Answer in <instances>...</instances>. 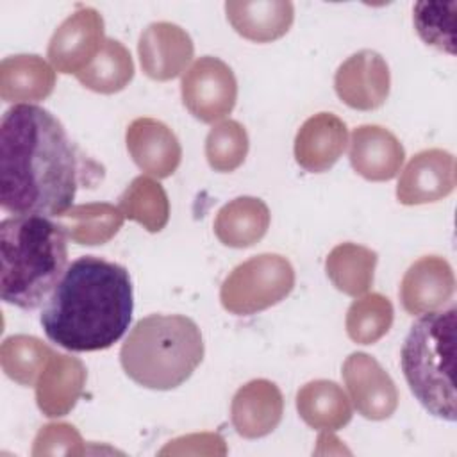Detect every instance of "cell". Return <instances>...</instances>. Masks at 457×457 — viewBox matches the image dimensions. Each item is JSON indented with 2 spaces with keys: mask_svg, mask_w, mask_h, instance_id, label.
I'll list each match as a JSON object with an SVG mask.
<instances>
[{
  "mask_svg": "<svg viewBox=\"0 0 457 457\" xmlns=\"http://www.w3.org/2000/svg\"><path fill=\"white\" fill-rule=\"evenodd\" d=\"M82 182L80 155L46 109L20 104L0 123V205L14 216L66 212Z\"/></svg>",
  "mask_w": 457,
  "mask_h": 457,
  "instance_id": "obj_1",
  "label": "cell"
},
{
  "mask_svg": "<svg viewBox=\"0 0 457 457\" xmlns=\"http://www.w3.org/2000/svg\"><path fill=\"white\" fill-rule=\"evenodd\" d=\"M134 311L127 268L95 255L73 261L45 302L46 337L70 352H98L127 332Z\"/></svg>",
  "mask_w": 457,
  "mask_h": 457,
  "instance_id": "obj_2",
  "label": "cell"
},
{
  "mask_svg": "<svg viewBox=\"0 0 457 457\" xmlns=\"http://www.w3.org/2000/svg\"><path fill=\"white\" fill-rule=\"evenodd\" d=\"M66 232L50 216L29 214L0 223V296L34 311L48 300L66 271Z\"/></svg>",
  "mask_w": 457,
  "mask_h": 457,
  "instance_id": "obj_3",
  "label": "cell"
},
{
  "mask_svg": "<svg viewBox=\"0 0 457 457\" xmlns=\"http://www.w3.org/2000/svg\"><path fill=\"white\" fill-rule=\"evenodd\" d=\"M204 359L198 325L182 314H150L139 320L120 348L130 380L157 391L184 384Z\"/></svg>",
  "mask_w": 457,
  "mask_h": 457,
  "instance_id": "obj_4",
  "label": "cell"
},
{
  "mask_svg": "<svg viewBox=\"0 0 457 457\" xmlns=\"http://www.w3.org/2000/svg\"><path fill=\"white\" fill-rule=\"evenodd\" d=\"M457 307L421 314L405 336L400 364L416 400L436 418L453 423Z\"/></svg>",
  "mask_w": 457,
  "mask_h": 457,
  "instance_id": "obj_5",
  "label": "cell"
},
{
  "mask_svg": "<svg viewBox=\"0 0 457 457\" xmlns=\"http://www.w3.org/2000/svg\"><path fill=\"white\" fill-rule=\"evenodd\" d=\"M295 287V270L278 253H261L236 266L220 287L221 305L239 316L282 302Z\"/></svg>",
  "mask_w": 457,
  "mask_h": 457,
  "instance_id": "obj_6",
  "label": "cell"
},
{
  "mask_svg": "<svg viewBox=\"0 0 457 457\" xmlns=\"http://www.w3.org/2000/svg\"><path fill=\"white\" fill-rule=\"evenodd\" d=\"M182 102L202 123H214L232 112L237 100V80L218 57H198L182 75Z\"/></svg>",
  "mask_w": 457,
  "mask_h": 457,
  "instance_id": "obj_7",
  "label": "cell"
},
{
  "mask_svg": "<svg viewBox=\"0 0 457 457\" xmlns=\"http://www.w3.org/2000/svg\"><path fill=\"white\" fill-rule=\"evenodd\" d=\"M104 41L102 14L93 7H80L55 29L46 54L55 71L77 75L96 57Z\"/></svg>",
  "mask_w": 457,
  "mask_h": 457,
  "instance_id": "obj_8",
  "label": "cell"
},
{
  "mask_svg": "<svg viewBox=\"0 0 457 457\" xmlns=\"http://www.w3.org/2000/svg\"><path fill=\"white\" fill-rule=\"evenodd\" d=\"M343 380L359 414L380 421L398 407V389L380 362L364 353L353 352L343 362Z\"/></svg>",
  "mask_w": 457,
  "mask_h": 457,
  "instance_id": "obj_9",
  "label": "cell"
},
{
  "mask_svg": "<svg viewBox=\"0 0 457 457\" xmlns=\"http://www.w3.org/2000/svg\"><path fill=\"white\" fill-rule=\"evenodd\" d=\"M389 87V66L375 50H361L350 55L334 75V89L339 100L357 111L378 109L387 100Z\"/></svg>",
  "mask_w": 457,
  "mask_h": 457,
  "instance_id": "obj_10",
  "label": "cell"
},
{
  "mask_svg": "<svg viewBox=\"0 0 457 457\" xmlns=\"http://www.w3.org/2000/svg\"><path fill=\"white\" fill-rule=\"evenodd\" d=\"M455 189V157L441 148L418 152L403 168L396 198L403 205L432 204Z\"/></svg>",
  "mask_w": 457,
  "mask_h": 457,
  "instance_id": "obj_11",
  "label": "cell"
},
{
  "mask_svg": "<svg viewBox=\"0 0 457 457\" xmlns=\"http://www.w3.org/2000/svg\"><path fill=\"white\" fill-rule=\"evenodd\" d=\"M195 45L191 36L170 21L150 23L139 36L137 55L146 77L164 82L179 77L191 62Z\"/></svg>",
  "mask_w": 457,
  "mask_h": 457,
  "instance_id": "obj_12",
  "label": "cell"
},
{
  "mask_svg": "<svg viewBox=\"0 0 457 457\" xmlns=\"http://www.w3.org/2000/svg\"><path fill=\"white\" fill-rule=\"evenodd\" d=\"M455 277L450 262L439 255H425L409 266L400 284L405 312L421 316L441 309L453 295Z\"/></svg>",
  "mask_w": 457,
  "mask_h": 457,
  "instance_id": "obj_13",
  "label": "cell"
},
{
  "mask_svg": "<svg viewBox=\"0 0 457 457\" xmlns=\"http://www.w3.org/2000/svg\"><path fill=\"white\" fill-rule=\"evenodd\" d=\"M132 161L148 175L166 179L182 161V148L168 125L154 118H136L125 132Z\"/></svg>",
  "mask_w": 457,
  "mask_h": 457,
  "instance_id": "obj_14",
  "label": "cell"
},
{
  "mask_svg": "<svg viewBox=\"0 0 457 457\" xmlns=\"http://www.w3.org/2000/svg\"><path fill=\"white\" fill-rule=\"evenodd\" d=\"M284 412V398L277 384L255 378L241 386L230 403V420L236 432L246 439L264 437L273 432Z\"/></svg>",
  "mask_w": 457,
  "mask_h": 457,
  "instance_id": "obj_15",
  "label": "cell"
},
{
  "mask_svg": "<svg viewBox=\"0 0 457 457\" xmlns=\"http://www.w3.org/2000/svg\"><path fill=\"white\" fill-rule=\"evenodd\" d=\"M352 168L371 182L391 180L398 175L405 150L393 132L380 125H361L352 132L348 150Z\"/></svg>",
  "mask_w": 457,
  "mask_h": 457,
  "instance_id": "obj_16",
  "label": "cell"
},
{
  "mask_svg": "<svg viewBox=\"0 0 457 457\" xmlns=\"http://www.w3.org/2000/svg\"><path fill=\"white\" fill-rule=\"evenodd\" d=\"M348 143V129L332 112H318L303 121L295 137V159L305 171L330 170L343 155Z\"/></svg>",
  "mask_w": 457,
  "mask_h": 457,
  "instance_id": "obj_17",
  "label": "cell"
},
{
  "mask_svg": "<svg viewBox=\"0 0 457 457\" xmlns=\"http://www.w3.org/2000/svg\"><path fill=\"white\" fill-rule=\"evenodd\" d=\"M87 371L80 359L54 353L36 382V402L48 418L66 416L79 402Z\"/></svg>",
  "mask_w": 457,
  "mask_h": 457,
  "instance_id": "obj_18",
  "label": "cell"
},
{
  "mask_svg": "<svg viewBox=\"0 0 457 457\" xmlns=\"http://www.w3.org/2000/svg\"><path fill=\"white\" fill-rule=\"evenodd\" d=\"M227 20L248 41L270 43L282 37L293 25L295 7L287 0L227 2Z\"/></svg>",
  "mask_w": 457,
  "mask_h": 457,
  "instance_id": "obj_19",
  "label": "cell"
},
{
  "mask_svg": "<svg viewBox=\"0 0 457 457\" xmlns=\"http://www.w3.org/2000/svg\"><path fill=\"white\" fill-rule=\"evenodd\" d=\"M55 86V70L39 55H11L0 64V96L4 102H39Z\"/></svg>",
  "mask_w": 457,
  "mask_h": 457,
  "instance_id": "obj_20",
  "label": "cell"
},
{
  "mask_svg": "<svg viewBox=\"0 0 457 457\" xmlns=\"http://www.w3.org/2000/svg\"><path fill=\"white\" fill-rule=\"evenodd\" d=\"M270 227V209L255 196H237L214 218V234L225 246L248 248L261 241Z\"/></svg>",
  "mask_w": 457,
  "mask_h": 457,
  "instance_id": "obj_21",
  "label": "cell"
},
{
  "mask_svg": "<svg viewBox=\"0 0 457 457\" xmlns=\"http://www.w3.org/2000/svg\"><path fill=\"white\" fill-rule=\"evenodd\" d=\"M296 411L314 430L334 432L352 420V405L343 387L332 380H312L296 393Z\"/></svg>",
  "mask_w": 457,
  "mask_h": 457,
  "instance_id": "obj_22",
  "label": "cell"
},
{
  "mask_svg": "<svg viewBox=\"0 0 457 457\" xmlns=\"http://www.w3.org/2000/svg\"><path fill=\"white\" fill-rule=\"evenodd\" d=\"M120 207L107 202H93L71 205L57 216L68 239L84 246H96L111 241L123 225Z\"/></svg>",
  "mask_w": 457,
  "mask_h": 457,
  "instance_id": "obj_23",
  "label": "cell"
},
{
  "mask_svg": "<svg viewBox=\"0 0 457 457\" xmlns=\"http://www.w3.org/2000/svg\"><path fill=\"white\" fill-rule=\"evenodd\" d=\"M377 252L357 243H341L334 246L325 261V271L330 282L348 296H362L373 284Z\"/></svg>",
  "mask_w": 457,
  "mask_h": 457,
  "instance_id": "obj_24",
  "label": "cell"
},
{
  "mask_svg": "<svg viewBox=\"0 0 457 457\" xmlns=\"http://www.w3.org/2000/svg\"><path fill=\"white\" fill-rule=\"evenodd\" d=\"M77 80L102 95H112L129 86L134 77L130 52L116 39H105L96 57L77 75Z\"/></svg>",
  "mask_w": 457,
  "mask_h": 457,
  "instance_id": "obj_25",
  "label": "cell"
},
{
  "mask_svg": "<svg viewBox=\"0 0 457 457\" xmlns=\"http://www.w3.org/2000/svg\"><path fill=\"white\" fill-rule=\"evenodd\" d=\"M120 211L148 232H161L170 220V200L164 187L148 175L136 177L120 196Z\"/></svg>",
  "mask_w": 457,
  "mask_h": 457,
  "instance_id": "obj_26",
  "label": "cell"
},
{
  "mask_svg": "<svg viewBox=\"0 0 457 457\" xmlns=\"http://www.w3.org/2000/svg\"><path fill=\"white\" fill-rule=\"evenodd\" d=\"M52 355L54 350L48 345L25 334L11 336L4 339L0 346V362L4 373L21 386L36 384Z\"/></svg>",
  "mask_w": 457,
  "mask_h": 457,
  "instance_id": "obj_27",
  "label": "cell"
},
{
  "mask_svg": "<svg viewBox=\"0 0 457 457\" xmlns=\"http://www.w3.org/2000/svg\"><path fill=\"white\" fill-rule=\"evenodd\" d=\"M393 303L380 293L357 296L346 312V334L357 345H373L382 339L393 325Z\"/></svg>",
  "mask_w": 457,
  "mask_h": 457,
  "instance_id": "obj_28",
  "label": "cell"
},
{
  "mask_svg": "<svg viewBox=\"0 0 457 457\" xmlns=\"http://www.w3.org/2000/svg\"><path fill=\"white\" fill-rule=\"evenodd\" d=\"M248 154L246 129L236 120L216 123L205 139V157L214 171L228 173L237 170Z\"/></svg>",
  "mask_w": 457,
  "mask_h": 457,
  "instance_id": "obj_29",
  "label": "cell"
},
{
  "mask_svg": "<svg viewBox=\"0 0 457 457\" xmlns=\"http://www.w3.org/2000/svg\"><path fill=\"white\" fill-rule=\"evenodd\" d=\"M452 4V2H450ZM450 4H432L420 2L414 5V25L420 37L439 50L448 54L455 52L453 39V9L445 12Z\"/></svg>",
  "mask_w": 457,
  "mask_h": 457,
  "instance_id": "obj_30",
  "label": "cell"
},
{
  "mask_svg": "<svg viewBox=\"0 0 457 457\" xmlns=\"http://www.w3.org/2000/svg\"><path fill=\"white\" fill-rule=\"evenodd\" d=\"M84 441L70 423H48L41 427L34 439L32 455H82Z\"/></svg>",
  "mask_w": 457,
  "mask_h": 457,
  "instance_id": "obj_31",
  "label": "cell"
}]
</instances>
